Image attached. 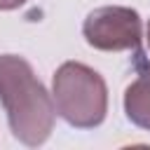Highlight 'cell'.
<instances>
[{
    "instance_id": "obj_6",
    "label": "cell",
    "mask_w": 150,
    "mask_h": 150,
    "mask_svg": "<svg viewBox=\"0 0 150 150\" xmlns=\"http://www.w3.org/2000/svg\"><path fill=\"white\" fill-rule=\"evenodd\" d=\"M145 40H148V49H150V19H148V30H145Z\"/></svg>"
},
{
    "instance_id": "obj_4",
    "label": "cell",
    "mask_w": 150,
    "mask_h": 150,
    "mask_svg": "<svg viewBox=\"0 0 150 150\" xmlns=\"http://www.w3.org/2000/svg\"><path fill=\"white\" fill-rule=\"evenodd\" d=\"M124 112L131 124L150 131V70L141 73L124 89Z\"/></svg>"
},
{
    "instance_id": "obj_5",
    "label": "cell",
    "mask_w": 150,
    "mask_h": 150,
    "mask_svg": "<svg viewBox=\"0 0 150 150\" xmlns=\"http://www.w3.org/2000/svg\"><path fill=\"white\" fill-rule=\"evenodd\" d=\"M28 0H0V9L2 12H9V9H16L21 5H26Z\"/></svg>"
},
{
    "instance_id": "obj_2",
    "label": "cell",
    "mask_w": 150,
    "mask_h": 150,
    "mask_svg": "<svg viewBox=\"0 0 150 150\" xmlns=\"http://www.w3.org/2000/svg\"><path fill=\"white\" fill-rule=\"evenodd\" d=\"M52 98L63 122L75 129H94L108 115L105 80L80 61H66L52 77Z\"/></svg>"
},
{
    "instance_id": "obj_3",
    "label": "cell",
    "mask_w": 150,
    "mask_h": 150,
    "mask_svg": "<svg viewBox=\"0 0 150 150\" xmlns=\"http://www.w3.org/2000/svg\"><path fill=\"white\" fill-rule=\"evenodd\" d=\"M82 35L87 45L101 52H124L138 49L143 38L141 14L131 7L122 5H105L96 7L87 14L82 23Z\"/></svg>"
},
{
    "instance_id": "obj_1",
    "label": "cell",
    "mask_w": 150,
    "mask_h": 150,
    "mask_svg": "<svg viewBox=\"0 0 150 150\" xmlns=\"http://www.w3.org/2000/svg\"><path fill=\"white\" fill-rule=\"evenodd\" d=\"M0 103L16 141L28 148L42 145L56 117V105L33 66L16 54H0Z\"/></svg>"
}]
</instances>
